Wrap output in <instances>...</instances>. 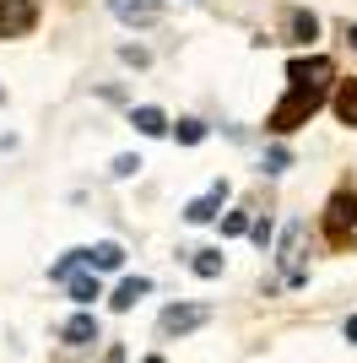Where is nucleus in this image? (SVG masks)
Instances as JSON below:
<instances>
[{
	"label": "nucleus",
	"instance_id": "nucleus-1",
	"mask_svg": "<svg viewBox=\"0 0 357 363\" xmlns=\"http://www.w3.org/2000/svg\"><path fill=\"white\" fill-rule=\"evenodd\" d=\"M330 82H336V65L325 55H298L287 65V92L276 98V108L266 114V130L271 136H293L298 125H309L330 98Z\"/></svg>",
	"mask_w": 357,
	"mask_h": 363
},
{
	"label": "nucleus",
	"instance_id": "nucleus-2",
	"mask_svg": "<svg viewBox=\"0 0 357 363\" xmlns=\"http://www.w3.org/2000/svg\"><path fill=\"white\" fill-rule=\"evenodd\" d=\"M357 233V190L352 184H336L325 201V244L330 250H346Z\"/></svg>",
	"mask_w": 357,
	"mask_h": 363
},
{
	"label": "nucleus",
	"instance_id": "nucleus-3",
	"mask_svg": "<svg viewBox=\"0 0 357 363\" xmlns=\"http://www.w3.org/2000/svg\"><path fill=\"white\" fill-rule=\"evenodd\" d=\"M206 320H211V309H206V303H168L163 315H157V336H163V342H174V336L200 331Z\"/></svg>",
	"mask_w": 357,
	"mask_h": 363
},
{
	"label": "nucleus",
	"instance_id": "nucleus-4",
	"mask_svg": "<svg viewBox=\"0 0 357 363\" xmlns=\"http://www.w3.org/2000/svg\"><path fill=\"white\" fill-rule=\"evenodd\" d=\"M38 0H0V38H28L38 28Z\"/></svg>",
	"mask_w": 357,
	"mask_h": 363
},
{
	"label": "nucleus",
	"instance_id": "nucleus-5",
	"mask_svg": "<svg viewBox=\"0 0 357 363\" xmlns=\"http://www.w3.org/2000/svg\"><path fill=\"white\" fill-rule=\"evenodd\" d=\"M108 6H114V16L125 28H152L163 16V0H108Z\"/></svg>",
	"mask_w": 357,
	"mask_h": 363
},
{
	"label": "nucleus",
	"instance_id": "nucleus-6",
	"mask_svg": "<svg viewBox=\"0 0 357 363\" xmlns=\"http://www.w3.org/2000/svg\"><path fill=\"white\" fill-rule=\"evenodd\" d=\"M330 108H336V120H341L346 130H357V76H352V82H336Z\"/></svg>",
	"mask_w": 357,
	"mask_h": 363
},
{
	"label": "nucleus",
	"instance_id": "nucleus-7",
	"mask_svg": "<svg viewBox=\"0 0 357 363\" xmlns=\"http://www.w3.org/2000/svg\"><path fill=\"white\" fill-rule=\"evenodd\" d=\"M222 201H227V184L217 179V184H211V190H206V196H195L190 206H184V217H190V223H211V217H217V206H222Z\"/></svg>",
	"mask_w": 357,
	"mask_h": 363
},
{
	"label": "nucleus",
	"instance_id": "nucleus-8",
	"mask_svg": "<svg viewBox=\"0 0 357 363\" xmlns=\"http://www.w3.org/2000/svg\"><path fill=\"white\" fill-rule=\"evenodd\" d=\"M87 266H92V272H119V266H125V250H119L114 239H103V244H92V250H87Z\"/></svg>",
	"mask_w": 357,
	"mask_h": 363
},
{
	"label": "nucleus",
	"instance_id": "nucleus-9",
	"mask_svg": "<svg viewBox=\"0 0 357 363\" xmlns=\"http://www.w3.org/2000/svg\"><path fill=\"white\" fill-rule=\"evenodd\" d=\"M60 336H65L71 347H92V342H98V320H92V315H71Z\"/></svg>",
	"mask_w": 357,
	"mask_h": 363
},
{
	"label": "nucleus",
	"instance_id": "nucleus-10",
	"mask_svg": "<svg viewBox=\"0 0 357 363\" xmlns=\"http://www.w3.org/2000/svg\"><path fill=\"white\" fill-rule=\"evenodd\" d=\"M314 33H319V22H314V11H287V44H314Z\"/></svg>",
	"mask_w": 357,
	"mask_h": 363
},
{
	"label": "nucleus",
	"instance_id": "nucleus-11",
	"mask_svg": "<svg viewBox=\"0 0 357 363\" xmlns=\"http://www.w3.org/2000/svg\"><path fill=\"white\" fill-rule=\"evenodd\" d=\"M130 125L141 130V136H163V130H168V114H163V108H152V104H141L130 114Z\"/></svg>",
	"mask_w": 357,
	"mask_h": 363
},
{
	"label": "nucleus",
	"instance_id": "nucleus-12",
	"mask_svg": "<svg viewBox=\"0 0 357 363\" xmlns=\"http://www.w3.org/2000/svg\"><path fill=\"white\" fill-rule=\"evenodd\" d=\"M147 293H152L147 277H125V282L114 288V298H108V303H114V309H130V303H135V298H147Z\"/></svg>",
	"mask_w": 357,
	"mask_h": 363
},
{
	"label": "nucleus",
	"instance_id": "nucleus-13",
	"mask_svg": "<svg viewBox=\"0 0 357 363\" xmlns=\"http://www.w3.org/2000/svg\"><path fill=\"white\" fill-rule=\"evenodd\" d=\"M195 277H222V250H195Z\"/></svg>",
	"mask_w": 357,
	"mask_h": 363
},
{
	"label": "nucleus",
	"instance_id": "nucleus-14",
	"mask_svg": "<svg viewBox=\"0 0 357 363\" xmlns=\"http://www.w3.org/2000/svg\"><path fill=\"white\" fill-rule=\"evenodd\" d=\"M65 282H71V298H76V303H92V298H103L98 277H65Z\"/></svg>",
	"mask_w": 357,
	"mask_h": 363
},
{
	"label": "nucleus",
	"instance_id": "nucleus-15",
	"mask_svg": "<svg viewBox=\"0 0 357 363\" xmlns=\"http://www.w3.org/2000/svg\"><path fill=\"white\" fill-rule=\"evenodd\" d=\"M174 136L184 141V147H200V141H206V125H200V120H178V125H174Z\"/></svg>",
	"mask_w": 357,
	"mask_h": 363
},
{
	"label": "nucleus",
	"instance_id": "nucleus-16",
	"mask_svg": "<svg viewBox=\"0 0 357 363\" xmlns=\"http://www.w3.org/2000/svg\"><path fill=\"white\" fill-rule=\"evenodd\" d=\"M76 266H87V250H71L65 260H55V266H49V277H55V282H65V277H71Z\"/></svg>",
	"mask_w": 357,
	"mask_h": 363
},
{
	"label": "nucleus",
	"instance_id": "nucleus-17",
	"mask_svg": "<svg viewBox=\"0 0 357 363\" xmlns=\"http://www.w3.org/2000/svg\"><path fill=\"white\" fill-rule=\"evenodd\" d=\"M135 168H141V157H130V152H125V157H114V179H130Z\"/></svg>",
	"mask_w": 357,
	"mask_h": 363
},
{
	"label": "nucleus",
	"instance_id": "nucleus-18",
	"mask_svg": "<svg viewBox=\"0 0 357 363\" xmlns=\"http://www.w3.org/2000/svg\"><path fill=\"white\" fill-rule=\"evenodd\" d=\"M244 228H249V217H244V212H227L222 217V233H244Z\"/></svg>",
	"mask_w": 357,
	"mask_h": 363
},
{
	"label": "nucleus",
	"instance_id": "nucleus-19",
	"mask_svg": "<svg viewBox=\"0 0 357 363\" xmlns=\"http://www.w3.org/2000/svg\"><path fill=\"white\" fill-rule=\"evenodd\" d=\"M249 233H254V244H260V250H266V244H271V217H260V223H254Z\"/></svg>",
	"mask_w": 357,
	"mask_h": 363
},
{
	"label": "nucleus",
	"instance_id": "nucleus-20",
	"mask_svg": "<svg viewBox=\"0 0 357 363\" xmlns=\"http://www.w3.org/2000/svg\"><path fill=\"white\" fill-rule=\"evenodd\" d=\"M341 33H346V44H352V49H357V22H346V28H341Z\"/></svg>",
	"mask_w": 357,
	"mask_h": 363
},
{
	"label": "nucleus",
	"instance_id": "nucleus-21",
	"mask_svg": "<svg viewBox=\"0 0 357 363\" xmlns=\"http://www.w3.org/2000/svg\"><path fill=\"white\" fill-rule=\"evenodd\" d=\"M346 342H357V315H352V320H346Z\"/></svg>",
	"mask_w": 357,
	"mask_h": 363
},
{
	"label": "nucleus",
	"instance_id": "nucleus-22",
	"mask_svg": "<svg viewBox=\"0 0 357 363\" xmlns=\"http://www.w3.org/2000/svg\"><path fill=\"white\" fill-rule=\"evenodd\" d=\"M141 363H163V358H157V352H152V358H141Z\"/></svg>",
	"mask_w": 357,
	"mask_h": 363
},
{
	"label": "nucleus",
	"instance_id": "nucleus-23",
	"mask_svg": "<svg viewBox=\"0 0 357 363\" xmlns=\"http://www.w3.org/2000/svg\"><path fill=\"white\" fill-rule=\"evenodd\" d=\"M0 104H6V87H0Z\"/></svg>",
	"mask_w": 357,
	"mask_h": 363
}]
</instances>
